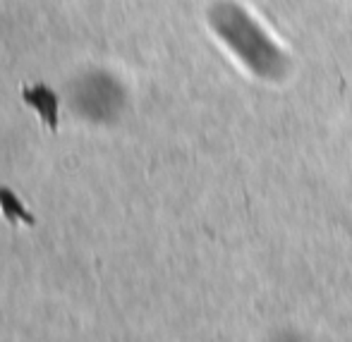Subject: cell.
Listing matches in <instances>:
<instances>
[{"label":"cell","mask_w":352,"mask_h":342,"mask_svg":"<svg viewBox=\"0 0 352 342\" xmlns=\"http://www.w3.org/2000/svg\"><path fill=\"white\" fill-rule=\"evenodd\" d=\"M0 208H3V213L10 218L12 223H32V216L27 213V208L17 201V196L12 194V192L8 190H0Z\"/></svg>","instance_id":"1"}]
</instances>
